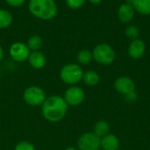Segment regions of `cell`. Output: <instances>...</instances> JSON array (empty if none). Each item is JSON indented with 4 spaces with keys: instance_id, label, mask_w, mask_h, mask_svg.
Returning a JSON list of instances; mask_svg holds the SVG:
<instances>
[{
    "instance_id": "cell-1",
    "label": "cell",
    "mask_w": 150,
    "mask_h": 150,
    "mask_svg": "<svg viewBox=\"0 0 150 150\" xmlns=\"http://www.w3.org/2000/svg\"><path fill=\"white\" fill-rule=\"evenodd\" d=\"M68 106L62 96L50 95L41 105V114L46 120L51 123H58L66 117Z\"/></svg>"
},
{
    "instance_id": "cell-2",
    "label": "cell",
    "mask_w": 150,
    "mask_h": 150,
    "mask_svg": "<svg viewBox=\"0 0 150 150\" xmlns=\"http://www.w3.org/2000/svg\"><path fill=\"white\" fill-rule=\"evenodd\" d=\"M28 9L34 17L43 20L54 19L58 11L54 0H30Z\"/></svg>"
},
{
    "instance_id": "cell-3",
    "label": "cell",
    "mask_w": 150,
    "mask_h": 150,
    "mask_svg": "<svg viewBox=\"0 0 150 150\" xmlns=\"http://www.w3.org/2000/svg\"><path fill=\"white\" fill-rule=\"evenodd\" d=\"M83 71L80 65L69 63L63 65L60 71V79L68 85L74 86L80 82L83 79Z\"/></svg>"
},
{
    "instance_id": "cell-4",
    "label": "cell",
    "mask_w": 150,
    "mask_h": 150,
    "mask_svg": "<svg viewBox=\"0 0 150 150\" xmlns=\"http://www.w3.org/2000/svg\"><path fill=\"white\" fill-rule=\"evenodd\" d=\"M93 59L103 65H109L115 60L116 54L114 50L106 43H100L97 45L92 51Z\"/></svg>"
},
{
    "instance_id": "cell-5",
    "label": "cell",
    "mask_w": 150,
    "mask_h": 150,
    "mask_svg": "<svg viewBox=\"0 0 150 150\" xmlns=\"http://www.w3.org/2000/svg\"><path fill=\"white\" fill-rule=\"evenodd\" d=\"M23 98L26 104L33 107H37L43 104L47 99V95L45 90L42 88L32 85L25 89L23 93Z\"/></svg>"
},
{
    "instance_id": "cell-6",
    "label": "cell",
    "mask_w": 150,
    "mask_h": 150,
    "mask_svg": "<svg viewBox=\"0 0 150 150\" xmlns=\"http://www.w3.org/2000/svg\"><path fill=\"white\" fill-rule=\"evenodd\" d=\"M76 145L79 150H99L101 139L94 133H85L78 138Z\"/></svg>"
},
{
    "instance_id": "cell-7",
    "label": "cell",
    "mask_w": 150,
    "mask_h": 150,
    "mask_svg": "<svg viewBox=\"0 0 150 150\" xmlns=\"http://www.w3.org/2000/svg\"><path fill=\"white\" fill-rule=\"evenodd\" d=\"M63 98L68 105L75 107L83 103L85 98V93L80 87L70 86L66 89Z\"/></svg>"
},
{
    "instance_id": "cell-8",
    "label": "cell",
    "mask_w": 150,
    "mask_h": 150,
    "mask_svg": "<svg viewBox=\"0 0 150 150\" xmlns=\"http://www.w3.org/2000/svg\"><path fill=\"white\" fill-rule=\"evenodd\" d=\"M9 53L13 61L18 63H22L28 60L31 51L28 49L26 43L18 42L11 44L9 50Z\"/></svg>"
},
{
    "instance_id": "cell-9",
    "label": "cell",
    "mask_w": 150,
    "mask_h": 150,
    "mask_svg": "<svg viewBox=\"0 0 150 150\" xmlns=\"http://www.w3.org/2000/svg\"><path fill=\"white\" fill-rule=\"evenodd\" d=\"M114 88L123 95H127L135 91V84L134 80L127 76L119 77L114 82Z\"/></svg>"
},
{
    "instance_id": "cell-10",
    "label": "cell",
    "mask_w": 150,
    "mask_h": 150,
    "mask_svg": "<svg viewBox=\"0 0 150 150\" xmlns=\"http://www.w3.org/2000/svg\"><path fill=\"white\" fill-rule=\"evenodd\" d=\"M146 50V45L142 40L135 39L133 40L128 47V55L133 59L141 58Z\"/></svg>"
},
{
    "instance_id": "cell-11",
    "label": "cell",
    "mask_w": 150,
    "mask_h": 150,
    "mask_svg": "<svg viewBox=\"0 0 150 150\" xmlns=\"http://www.w3.org/2000/svg\"><path fill=\"white\" fill-rule=\"evenodd\" d=\"M28 63L33 69H41L43 68L47 64V58L44 53H42L40 50L37 51H31L29 57H28Z\"/></svg>"
},
{
    "instance_id": "cell-12",
    "label": "cell",
    "mask_w": 150,
    "mask_h": 150,
    "mask_svg": "<svg viewBox=\"0 0 150 150\" xmlns=\"http://www.w3.org/2000/svg\"><path fill=\"white\" fill-rule=\"evenodd\" d=\"M134 16V8L133 5L126 3L120 6L118 10V17L121 22H130Z\"/></svg>"
},
{
    "instance_id": "cell-13",
    "label": "cell",
    "mask_w": 150,
    "mask_h": 150,
    "mask_svg": "<svg viewBox=\"0 0 150 150\" xmlns=\"http://www.w3.org/2000/svg\"><path fill=\"white\" fill-rule=\"evenodd\" d=\"M120 148L119 139L112 133L101 138V149L103 150H118Z\"/></svg>"
},
{
    "instance_id": "cell-14",
    "label": "cell",
    "mask_w": 150,
    "mask_h": 150,
    "mask_svg": "<svg viewBox=\"0 0 150 150\" xmlns=\"http://www.w3.org/2000/svg\"><path fill=\"white\" fill-rule=\"evenodd\" d=\"M82 80L83 81V83L86 86L94 87L98 84V82L100 80V77L97 72H95L93 70H89V71L83 72Z\"/></svg>"
},
{
    "instance_id": "cell-15",
    "label": "cell",
    "mask_w": 150,
    "mask_h": 150,
    "mask_svg": "<svg viewBox=\"0 0 150 150\" xmlns=\"http://www.w3.org/2000/svg\"><path fill=\"white\" fill-rule=\"evenodd\" d=\"M109 132H110V125L105 120H99L94 126L93 133L100 139L109 134Z\"/></svg>"
},
{
    "instance_id": "cell-16",
    "label": "cell",
    "mask_w": 150,
    "mask_h": 150,
    "mask_svg": "<svg viewBox=\"0 0 150 150\" xmlns=\"http://www.w3.org/2000/svg\"><path fill=\"white\" fill-rule=\"evenodd\" d=\"M133 7L141 14L150 15V0H134Z\"/></svg>"
},
{
    "instance_id": "cell-17",
    "label": "cell",
    "mask_w": 150,
    "mask_h": 150,
    "mask_svg": "<svg viewBox=\"0 0 150 150\" xmlns=\"http://www.w3.org/2000/svg\"><path fill=\"white\" fill-rule=\"evenodd\" d=\"M76 59H77V62L79 65H89L93 59L92 52L90 51L89 50H86V49L82 50L77 53Z\"/></svg>"
},
{
    "instance_id": "cell-18",
    "label": "cell",
    "mask_w": 150,
    "mask_h": 150,
    "mask_svg": "<svg viewBox=\"0 0 150 150\" xmlns=\"http://www.w3.org/2000/svg\"><path fill=\"white\" fill-rule=\"evenodd\" d=\"M12 15L11 13L4 9H0V29L7 28L12 23Z\"/></svg>"
},
{
    "instance_id": "cell-19",
    "label": "cell",
    "mask_w": 150,
    "mask_h": 150,
    "mask_svg": "<svg viewBox=\"0 0 150 150\" xmlns=\"http://www.w3.org/2000/svg\"><path fill=\"white\" fill-rule=\"evenodd\" d=\"M42 43L43 41L40 35H33L28 39L26 45L30 51H37L40 50V49L42 47Z\"/></svg>"
},
{
    "instance_id": "cell-20",
    "label": "cell",
    "mask_w": 150,
    "mask_h": 150,
    "mask_svg": "<svg viewBox=\"0 0 150 150\" xmlns=\"http://www.w3.org/2000/svg\"><path fill=\"white\" fill-rule=\"evenodd\" d=\"M126 35L127 38L132 39V40H135L138 39V35H139V29L132 25V26H128L126 29Z\"/></svg>"
},
{
    "instance_id": "cell-21",
    "label": "cell",
    "mask_w": 150,
    "mask_h": 150,
    "mask_svg": "<svg viewBox=\"0 0 150 150\" xmlns=\"http://www.w3.org/2000/svg\"><path fill=\"white\" fill-rule=\"evenodd\" d=\"M14 150H35V147L30 141H22L16 144Z\"/></svg>"
},
{
    "instance_id": "cell-22",
    "label": "cell",
    "mask_w": 150,
    "mask_h": 150,
    "mask_svg": "<svg viewBox=\"0 0 150 150\" xmlns=\"http://www.w3.org/2000/svg\"><path fill=\"white\" fill-rule=\"evenodd\" d=\"M86 0H65L66 4L68 7L71 9H78L82 7Z\"/></svg>"
},
{
    "instance_id": "cell-23",
    "label": "cell",
    "mask_w": 150,
    "mask_h": 150,
    "mask_svg": "<svg viewBox=\"0 0 150 150\" xmlns=\"http://www.w3.org/2000/svg\"><path fill=\"white\" fill-rule=\"evenodd\" d=\"M6 3L12 6V7H19L22 4H24V3L25 2V0H5Z\"/></svg>"
},
{
    "instance_id": "cell-24",
    "label": "cell",
    "mask_w": 150,
    "mask_h": 150,
    "mask_svg": "<svg viewBox=\"0 0 150 150\" xmlns=\"http://www.w3.org/2000/svg\"><path fill=\"white\" fill-rule=\"evenodd\" d=\"M125 96H126V99L128 102H134L136 100V98H137V95H136L135 92H133L131 94H128V95H127Z\"/></svg>"
},
{
    "instance_id": "cell-25",
    "label": "cell",
    "mask_w": 150,
    "mask_h": 150,
    "mask_svg": "<svg viewBox=\"0 0 150 150\" xmlns=\"http://www.w3.org/2000/svg\"><path fill=\"white\" fill-rule=\"evenodd\" d=\"M4 50H3L2 46L0 45V62L3 60V58H4Z\"/></svg>"
},
{
    "instance_id": "cell-26",
    "label": "cell",
    "mask_w": 150,
    "mask_h": 150,
    "mask_svg": "<svg viewBox=\"0 0 150 150\" xmlns=\"http://www.w3.org/2000/svg\"><path fill=\"white\" fill-rule=\"evenodd\" d=\"M91 3H92V4H99L102 0H89Z\"/></svg>"
},
{
    "instance_id": "cell-27",
    "label": "cell",
    "mask_w": 150,
    "mask_h": 150,
    "mask_svg": "<svg viewBox=\"0 0 150 150\" xmlns=\"http://www.w3.org/2000/svg\"><path fill=\"white\" fill-rule=\"evenodd\" d=\"M64 150H77L76 148H74V147H68V148H66Z\"/></svg>"
},
{
    "instance_id": "cell-28",
    "label": "cell",
    "mask_w": 150,
    "mask_h": 150,
    "mask_svg": "<svg viewBox=\"0 0 150 150\" xmlns=\"http://www.w3.org/2000/svg\"><path fill=\"white\" fill-rule=\"evenodd\" d=\"M127 4H129L133 5V4H134V0H127Z\"/></svg>"
}]
</instances>
